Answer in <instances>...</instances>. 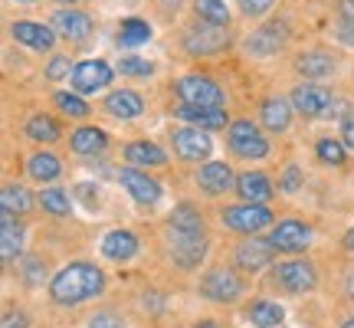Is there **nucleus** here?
I'll use <instances>...</instances> for the list:
<instances>
[{
  "label": "nucleus",
  "instance_id": "nucleus-1",
  "mask_svg": "<svg viewBox=\"0 0 354 328\" xmlns=\"http://www.w3.org/2000/svg\"><path fill=\"white\" fill-rule=\"evenodd\" d=\"M105 292V273L95 263H66L63 269H56L46 286L53 305L59 309H76L92 299H99Z\"/></svg>",
  "mask_w": 354,
  "mask_h": 328
},
{
  "label": "nucleus",
  "instance_id": "nucleus-2",
  "mask_svg": "<svg viewBox=\"0 0 354 328\" xmlns=\"http://www.w3.org/2000/svg\"><path fill=\"white\" fill-rule=\"evenodd\" d=\"M197 292L207 302L236 305L246 295V282H243V273H236L233 266H210V269H203Z\"/></svg>",
  "mask_w": 354,
  "mask_h": 328
},
{
  "label": "nucleus",
  "instance_id": "nucleus-3",
  "mask_svg": "<svg viewBox=\"0 0 354 328\" xmlns=\"http://www.w3.org/2000/svg\"><path fill=\"white\" fill-rule=\"evenodd\" d=\"M272 286L286 295H308L318 286V269L308 256H286L272 266Z\"/></svg>",
  "mask_w": 354,
  "mask_h": 328
},
{
  "label": "nucleus",
  "instance_id": "nucleus-4",
  "mask_svg": "<svg viewBox=\"0 0 354 328\" xmlns=\"http://www.w3.org/2000/svg\"><path fill=\"white\" fill-rule=\"evenodd\" d=\"M165 243H167V259L180 273L201 269L203 259H207V250H210L207 233H187V230H174V227L165 230Z\"/></svg>",
  "mask_w": 354,
  "mask_h": 328
},
{
  "label": "nucleus",
  "instance_id": "nucleus-5",
  "mask_svg": "<svg viewBox=\"0 0 354 328\" xmlns=\"http://www.w3.org/2000/svg\"><path fill=\"white\" fill-rule=\"evenodd\" d=\"M220 224L233 233H246V237H256L259 230L272 227V210L266 203H230L220 210Z\"/></svg>",
  "mask_w": 354,
  "mask_h": 328
},
{
  "label": "nucleus",
  "instance_id": "nucleus-6",
  "mask_svg": "<svg viewBox=\"0 0 354 328\" xmlns=\"http://www.w3.org/2000/svg\"><path fill=\"white\" fill-rule=\"evenodd\" d=\"M292 109L305 118H328V115H338V99L331 95V89L318 86L312 79H302L299 86L292 89Z\"/></svg>",
  "mask_w": 354,
  "mask_h": 328
},
{
  "label": "nucleus",
  "instance_id": "nucleus-7",
  "mask_svg": "<svg viewBox=\"0 0 354 328\" xmlns=\"http://www.w3.org/2000/svg\"><path fill=\"white\" fill-rule=\"evenodd\" d=\"M276 266V250L272 243L263 240V237H246L243 243H236L233 250V269L243 273V276H259L266 269Z\"/></svg>",
  "mask_w": 354,
  "mask_h": 328
},
{
  "label": "nucleus",
  "instance_id": "nucleus-8",
  "mask_svg": "<svg viewBox=\"0 0 354 328\" xmlns=\"http://www.w3.org/2000/svg\"><path fill=\"white\" fill-rule=\"evenodd\" d=\"M227 46H230L227 26L197 20L194 26L184 30V50H187L190 56H214V53H223Z\"/></svg>",
  "mask_w": 354,
  "mask_h": 328
},
{
  "label": "nucleus",
  "instance_id": "nucleus-9",
  "mask_svg": "<svg viewBox=\"0 0 354 328\" xmlns=\"http://www.w3.org/2000/svg\"><path fill=\"white\" fill-rule=\"evenodd\" d=\"M266 240L272 243V250L276 253H286V256H302V253L312 246V227L302 224V220H292L289 217V220H279Z\"/></svg>",
  "mask_w": 354,
  "mask_h": 328
},
{
  "label": "nucleus",
  "instance_id": "nucleus-10",
  "mask_svg": "<svg viewBox=\"0 0 354 328\" xmlns=\"http://www.w3.org/2000/svg\"><path fill=\"white\" fill-rule=\"evenodd\" d=\"M227 141H230V148H233V154H240L246 161H259V158L269 154V138L259 131V125L246 122V118L230 125Z\"/></svg>",
  "mask_w": 354,
  "mask_h": 328
},
{
  "label": "nucleus",
  "instance_id": "nucleus-11",
  "mask_svg": "<svg viewBox=\"0 0 354 328\" xmlns=\"http://www.w3.org/2000/svg\"><path fill=\"white\" fill-rule=\"evenodd\" d=\"M174 89L177 99L187 102V105H210V109L223 105V89L216 86L210 76H180Z\"/></svg>",
  "mask_w": 354,
  "mask_h": 328
},
{
  "label": "nucleus",
  "instance_id": "nucleus-12",
  "mask_svg": "<svg viewBox=\"0 0 354 328\" xmlns=\"http://www.w3.org/2000/svg\"><path fill=\"white\" fill-rule=\"evenodd\" d=\"M112 76H115V69L105 60H82V63H76L69 82H73V92L88 95V92H99V89L109 86Z\"/></svg>",
  "mask_w": 354,
  "mask_h": 328
},
{
  "label": "nucleus",
  "instance_id": "nucleus-13",
  "mask_svg": "<svg viewBox=\"0 0 354 328\" xmlns=\"http://www.w3.org/2000/svg\"><path fill=\"white\" fill-rule=\"evenodd\" d=\"M171 145H174V154L184 158V161H201L207 154L214 152V141L203 128H174L171 131Z\"/></svg>",
  "mask_w": 354,
  "mask_h": 328
},
{
  "label": "nucleus",
  "instance_id": "nucleus-14",
  "mask_svg": "<svg viewBox=\"0 0 354 328\" xmlns=\"http://www.w3.org/2000/svg\"><path fill=\"white\" fill-rule=\"evenodd\" d=\"M118 181H122V188L131 194V201L141 203V207H154V203L161 201V184L151 181L141 167H131V164L122 167V171H118Z\"/></svg>",
  "mask_w": 354,
  "mask_h": 328
},
{
  "label": "nucleus",
  "instance_id": "nucleus-15",
  "mask_svg": "<svg viewBox=\"0 0 354 328\" xmlns=\"http://www.w3.org/2000/svg\"><path fill=\"white\" fill-rule=\"evenodd\" d=\"M53 30H56V37L69 39V43H82V39L92 37V30H95V20L82 10H56L53 13Z\"/></svg>",
  "mask_w": 354,
  "mask_h": 328
},
{
  "label": "nucleus",
  "instance_id": "nucleus-16",
  "mask_svg": "<svg viewBox=\"0 0 354 328\" xmlns=\"http://www.w3.org/2000/svg\"><path fill=\"white\" fill-rule=\"evenodd\" d=\"M0 256L7 269L24 259V227L17 214H7V210H0Z\"/></svg>",
  "mask_w": 354,
  "mask_h": 328
},
{
  "label": "nucleus",
  "instance_id": "nucleus-17",
  "mask_svg": "<svg viewBox=\"0 0 354 328\" xmlns=\"http://www.w3.org/2000/svg\"><path fill=\"white\" fill-rule=\"evenodd\" d=\"M286 39H289L286 24H266V26H259L256 33L246 37V53H253L259 60H269V56H276V53L286 46Z\"/></svg>",
  "mask_w": 354,
  "mask_h": 328
},
{
  "label": "nucleus",
  "instance_id": "nucleus-18",
  "mask_svg": "<svg viewBox=\"0 0 354 328\" xmlns=\"http://www.w3.org/2000/svg\"><path fill=\"white\" fill-rule=\"evenodd\" d=\"M197 184L207 197H223L230 190H236V177L230 171L227 161H210L201 167V174H197Z\"/></svg>",
  "mask_w": 354,
  "mask_h": 328
},
{
  "label": "nucleus",
  "instance_id": "nucleus-19",
  "mask_svg": "<svg viewBox=\"0 0 354 328\" xmlns=\"http://www.w3.org/2000/svg\"><path fill=\"white\" fill-rule=\"evenodd\" d=\"M102 256L105 259H112V263H128V259H135L141 250L138 237L131 233V230H109L105 237H102Z\"/></svg>",
  "mask_w": 354,
  "mask_h": 328
},
{
  "label": "nucleus",
  "instance_id": "nucleus-20",
  "mask_svg": "<svg viewBox=\"0 0 354 328\" xmlns=\"http://www.w3.org/2000/svg\"><path fill=\"white\" fill-rule=\"evenodd\" d=\"M10 33L17 43H24L30 50H39V53H50L53 43H56V30L53 26H43V24H33V20H17L10 26Z\"/></svg>",
  "mask_w": 354,
  "mask_h": 328
},
{
  "label": "nucleus",
  "instance_id": "nucleus-21",
  "mask_svg": "<svg viewBox=\"0 0 354 328\" xmlns=\"http://www.w3.org/2000/svg\"><path fill=\"white\" fill-rule=\"evenodd\" d=\"M174 115L177 118H184V122H190L194 128H203V131H214V128L227 125L223 105H220V109H210V105H187V102H177Z\"/></svg>",
  "mask_w": 354,
  "mask_h": 328
},
{
  "label": "nucleus",
  "instance_id": "nucleus-22",
  "mask_svg": "<svg viewBox=\"0 0 354 328\" xmlns=\"http://www.w3.org/2000/svg\"><path fill=\"white\" fill-rule=\"evenodd\" d=\"M236 194H240V201H246V203H269L272 194H276V188H272V181L266 174L246 171V174L236 177Z\"/></svg>",
  "mask_w": 354,
  "mask_h": 328
},
{
  "label": "nucleus",
  "instance_id": "nucleus-23",
  "mask_svg": "<svg viewBox=\"0 0 354 328\" xmlns=\"http://www.w3.org/2000/svg\"><path fill=\"white\" fill-rule=\"evenodd\" d=\"M292 102H286L282 95H269V99L259 105V118H263V125L272 131V135H279V131H286V128L292 125Z\"/></svg>",
  "mask_w": 354,
  "mask_h": 328
},
{
  "label": "nucleus",
  "instance_id": "nucleus-24",
  "mask_svg": "<svg viewBox=\"0 0 354 328\" xmlns=\"http://www.w3.org/2000/svg\"><path fill=\"white\" fill-rule=\"evenodd\" d=\"M105 112L112 115V118H138L145 112V99H141L138 92H131V89H118V92H109L105 95V105H102Z\"/></svg>",
  "mask_w": 354,
  "mask_h": 328
},
{
  "label": "nucleus",
  "instance_id": "nucleus-25",
  "mask_svg": "<svg viewBox=\"0 0 354 328\" xmlns=\"http://www.w3.org/2000/svg\"><path fill=\"white\" fill-rule=\"evenodd\" d=\"M295 69H299L302 79H312V82H315V79H325L335 73V60L322 50H308V53H299V56H295Z\"/></svg>",
  "mask_w": 354,
  "mask_h": 328
},
{
  "label": "nucleus",
  "instance_id": "nucleus-26",
  "mask_svg": "<svg viewBox=\"0 0 354 328\" xmlns=\"http://www.w3.org/2000/svg\"><path fill=\"white\" fill-rule=\"evenodd\" d=\"M125 161L131 167H165L167 154L154 145V141H131L125 148Z\"/></svg>",
  "mask_w": 354,
  "mask_h": 328
},
{
  "label": "nucleus",
  "instance_id": "nucleus-27",
  "mask_svg": "<svg viewBox=\"0 0 354 328\" xmlns=\"http://www.w3.org/2000/svg\"><path fill=\"white\" fill-rule=\"evenodd\" d=\"M246 318H250V325L256 328H279L282 325V305L272 302V299H253V302L246 305Z\"/></svg>",
  "mask_w": 354,
  "mask_h": 328
},
{
  "label": "nucleus",
  "instance_id": "nucleus-28",
  "mask_svg": "<svg viewBox=\"0 0 354 328\" xmlns=\"http://www.w3.org/2000/svg\"><path fill=\"white\" fill-rule=\"evenodd\" d=\"M69 145H73L76 154H102L109 148V135L95 125H86V128H76V131L69 135Z\"/></svg>",
  "mask_w": 354,
  "mask_h": 328
},
{
  "label": "nucleus",
  "instance_id": "nucleus-29",
  "mask_svg": "<svg viewBox=\"0 0 354 328\" xmlns=\"http://www.w3.org/2000/svg\"><path fill=\"white\" fill-rule=\"evenodd\" d=\"M26 171H30V177H33V181L46 184V181H56V177L63 174V164H59V158H56V154L37 152V154H30V161H26Z\"/></svg>",
  "mask_w": 354,
  "mask_h": 328
},
{
  "label": "nucleus",
  "instance_id": "nucleus-30",
  "mask_svg": "<svg viewBox=\"0 0 354 328\" xmlns=\"http://www.w3.org/2000/svg\"><path fill=\"white\" fill-rule=\"evenodd\" d=\"M0 210H7V214H17L24 217L33 210V197H30V190L24 184H7V188L0 190Z\"/></svg>",
  "mask_w": 354,
  "mask_h": 328
},
{
  "label": "nucleus",
  "instance_id": "nucleus-31",
  "mask_svg": "<svg viewBox=\"0 0 354 328\" xmlns=\"http://www.w3.org/2000/svg\"><path fill=\"white\" fill-rule=\"evenodd\" d=\"M167 227L174 230H187V233H203V214L201 207H194V203H177L171 217H167Z\"/></svg>",
  "mask_w": 354,
  "mask_h": 328
},
{
  "label": "nucleus",
  "instance_id": "nucleus-32",
  "mask_svg": "<svg viewBox=\"0 0 354 328\" xmlns=\"http://www.w3.org/2000/svg\"><path fill=\"white\" fill-rule=\"evenodd\" d=\"M26 138L30 141H37V145H53V141H59V125L53 122L50 115H33L30 122H26Z\"/></svg>",
  "mask_w": 354,
  "mask_h": 328
},
{
  "label": "nucleus",
  "instance_id": "nucleus-33",
  "mask_svg": "<svg viewBox=\"0 0 354 328\" xmlns=\"http://www.w3.org/2000/svg\"><path fill=\"white\" fill-rule=\"evenodd\" d=\"M151 39V26L148 20H138V17H128L118 26V46H141Z\"/></svg>",
  "mask_w": 354,
  "mask_h": 328
},
{
  "label": "nucleus",
  "instance_id": "nucleus-34",
  "mask_svg": "<svg viewBox=\"0 0 354 328\" xmlns=\"http://www.w3.org/2000/svg\"><path fill=\"white\" fill-rule=\"evenodd\" d=\"M39 207L46 210L50 217H69L73 214V201L63 188H46L39 190Z\"/></svg>",
  "mask_w": 354,
  "mask_h": 328
},
{
  "label": "nucleus",
  "instance_id": "nucleus-35",
  "mask_svg": "<svg viewBox=\"0 0 354 328\" xmlns=\"http://www.w3.org/2000/svg\"><path fill=\"white\" fill-rule=\"evenodd\" d=\"M17 273L24 279L30 289H39L43 282H46V259H39V256H24L20 263H17Z\"/></svg>",
  "mask_w": 354,
  "mask_h": 328
},
{
  "label": "nucleus",
  "instance_id": "nucleus-36",
  "mask_svg": "<svg viewBox=\"0 0 354 328\" xmlns=\"http://www.w3.org/2000/svg\"><path fill=\"white\" fill-rule=\"evenodd\" d=\"M194 10H197V20H207V24H216V26H230V10L223 0H194Z\"/></svg>",
  "mask_w": 354,
  "mask_h": 328
},
{
  "label": "nucleus",
  "instance_id": "nucleus-37",
  "mask_svg": "<svg viewBox=\"0 0 354 328\" xmlns=\"http://www.w3.org/2000/svg\"><path fill=\"white\" fill-rule=\"evenodd\" d=\"M315 154H318V161H322V164L342 167V164H344V154H348V148H344L342 138H318Z\"/></svg>",
  "mask_w": 354,
  "mask_h": 328
},
{
  "label": "nucleus",
  "instance_id": "nucleus-38",
  "mask_svg": "<svg viewBox=\"0 0 354 328\" xmlns=\"http://www.w3.org/2000/svg\"><path fill=\"white\" fill-rule=\"evenodd\" d=\"M115 69H118L122 76H131V79H148V76H154V63H151V60H141V56H122Z\"/></svg>",
  "mask_w": 354,
  "mask_h": 328
},
{
  "label": "nucleus",
  "instance_id": "nucleus-39",
  "mask_svg": "<svg viewBox=\"0 0 354 328\" xmlns=\"http://www.w3.org/2000/svg\"><path fill=\"white\" fill-rule=\"evenodd\" d=\"M53 105H56L59 112H66L69 118H86L88 115V105L79 99V92H56V95H53Z\"/></svg>",
  "mask_w": 354,
  "mask_h": 328
},
{
  "label": "nucleus",
  "instance_id": "nucleus-40",
  "mask_svg": "<svg viewBox=\"0 0 354 328\" xmlns=\"http://www.w3.org/2000/svg\"><path fill=\"white\" fill-rule=\"evenodd\" d=\"M86 328H125V318H122V312H115V309H95L86 318Z\"/></svg>",
  "mask_w": 354,
  "mask_h": 328
},
{
  "label": "nucleus",
  "instance_id": "nucleus-41",
  "mask_svg": "<svg viewBox=\"0 0 354 328\" xmlns=\"http://www.w3.org/2000/svg\"><path fill=\"white\" fill-rule=\"evenodd\" d=\"M73 69H76V66H73V60L59 53V56H53L50 66H46V79H50V82H59V79L73 76Z\"/></svg>",
  "mask_w": 354,
  "mask_h": 328
},
{
  "label": "nucleus",
  "instance_id": "nucleus-42",
  "mask_svg": "<svg viewBox=\"0 0 354 328\" xmlns=\"http://www.w3.org/2000/svg\"><path fill=\"white\" fill-rule=\"evenodd\" d=\"M279 190H282V194L302 190V171H299V164H286V171L279 177Z\"/></svg>",
  "mask_w": 354,
  "mask_h": 328
},
{
  "label": "nucleus",
  "instance_id": "nucleus-43",
  "mask_svg": "<svg viewBox=\"0 0 354 328\" xmlns=\"http://www.w3.org/2000/svg\"><path fill=\"white\" fill-rule=\"evenodd\" d=\"M0 328H33V318H30V312H24V309H7Z\"/></svg>",
  "mask_w": 354,
  "mask_h": 328
},
{
  "label": "nucleus",
  "instance_id": "nucleus-44",
  "mask_svg": "<svg viewBox=\"0 0 354 328\" xmlns=\"http://www.w3.org/2000/svg\"><path fill=\"white\" fill-rule=\"evenodd\" d=\"M272 3L276 0H240V10H243V17H266V13L272 10Z\"/></svg>",
  "mask_w": 354,
  "mask_h": 328
},
{
  "label": "nucleus",
  "instance_id": "nucleus-45",
  "mask_svg": "<svg viewBox=\"0 0 354 328\" xmlns=\"http://www.w3.org/2000/svg\"><path fill=\"white\" fill-rule=\"evenodd\" d=\"M338 138L344 141V148H348V152H354V112L342 118V131H338Z\"/></svg>",
  "mask_w": 354,
  "mask_h": 328
},
{
  "label": "nucleus",
  "instance_id": "nucleus-46",
  "mask_svg": "<svg viewBox=\"0 0 354 328\" xmlns=\"http://www.w3.org/2000/svg\"><path fill=\"white\" fill-rule=\"evenodd\" d=\"M335 37L342 39L344 46H354V20H342L338 30H335Z\"/></svg>",
  "mask_w": 354,
  "mask_h": 328
},
{
  "label": "nucleus",
  "instance_id": "nucleus-47",
  "mask_svg": "<svg viewBox=\"0 0 354 328\" xmlns=\"http://www.w3.org/2000/svg\"><path fill=\"white\" fill-rule=\"evenodd\" d=\"M79 197H82V201H86V207H88V210H92V207H95V203H99V201H92V190H95V188H88V184H79Z\"/></svg>",
  "mask_w": 354,
  "mask_h": 328
},
{
  "label": "nucleus",
  "instance_id": "nucleus-48",
  "mask_svg": "<svg viewBox=\"0 0 354 328\" xmlns=\"http://www.w3.org/2000/svg\"><path fill=\"white\" fill-rule=\"evenodd\" d=\"M344 295H348V302L354 305V269L344 276Z\"/></svg>",
  "mask_w": 354,
  "mask_h": 328
},
{
  "label": "nucleus",
  "instance_id": "nucleus-49",
  "mask_svg": "<svg viewBox=\"0 0 354 328\" xmlns=\"http://www.w3.org/2000/svg\"><path fill=\"white\" fill-rule=\"evenodd\" d=\"M342 20H354V0H342Z\"/></svg>",
  "mask_w": 354,
  "mask_h": 328
},
{
  "label": "nucleus",
  "instance_id": "nucleus-50",
  "mask_svg": "<svg viewBox=\"0 0 354 328\" xmlns=\"http://www.w3.org/2000/svg\"><path fill=\"white\" fill-rule=\"evenodd\" d=\"M344 253H348V256H354V230H348V233H344Z\"/></svg>",
  "mask_w": 354,
  "mask_h": 328
},
{
  "label": "nucleus",
  "instance_id": "nucleus-51",
  "mask_svg": "<svg viewBox=\"0 0 354 328\" xmlns=\"http://www.w3.org/2000/svg\"><path fill=\"white\" fill-rule=\"evenodd\" d=\"M194 328H220L216 318H201V322H194Z\"/></svg>",
  "mask_w": 354,
  "mask_h": 328
},
{
  "label": "nucleus",
  "instance_id": "nucleus-52",
  "mask_svg": "<svg viewBox=\"0 0 354 328\" xmlns=\"http://www.w3.org/2000/svg\"><path fill=\"white\" fill-rule=\"evenodd\" d=\"M338 328H354V312H351V316H344V318H342V325H338Z\"/></svg>",
  "mask_w": 354,
  "mask_h": 328
},
{
  "label": "nucleus",
  "instance_id": "nucleus-53",
  "mask_svg": "<svg viewBox=\"0 0 354 328\" xmlns=\"http://www.w3.org/2000/svg\"><path fill=\"white\" fill-rule=\"evenodd\" d=\"M56 3H63V7H73V3H79V0H56Z\"/></svg>",
  "mask_w": 354,
  "mask_h": 328
},
{
  "label": "nucleus",
  "instance_id": "nucleus-54",
  "mask_svg": "<svg viewBox=\"0 0 354 328\" xmlns=\"http://www.w3.org/2000/svg\"><path fill=\"white\" fill-rule=\"evenodd\" d=\"M17 3H37V0H17Z\"/></svg>",
  "mask_w": 354,
  "mask_h": 328
}]
</instances>
